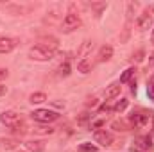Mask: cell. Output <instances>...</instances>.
I'll return each instance as SVG.
<instances>
[{
  "label": "cell",
  "mask_w": 154,
  "mask_h": 152,
  "mask_svg": "<svg viewBox=\"0 0 154 152\" xmlns=\"http://www.w3.org/2000/svg\"><path fill=\"white\" fill-rule=\"evenodd\" d=\"M118 93H120V84H118V82H116V84H111V86L106 90V99L111 100V99H115Z\"/></svg>",
  "instance_id": "13"
},
{
  "label": "cell",
  "mask_w": 154,
  "mask_h": 152,
  "mask_svg": "<svg viewBox=\"0 0 154 152\" xmlns=\"http://www.w3.org/2000/svg\"><path fill=\"white\" fill-rule=\"evenodd\" d=\"M140 141H142L140 143L142 147H151V138H140Z\"/></svg>",
  "instance_id": "22"
},
{
  "label": "cell",
  "mask_w": 154,
  "mask_h": 152,
  "mask_svg": "<svg viewBox=\"0 0 154 152\" xmlns=\"http://www.w3.org/2000/svg\"><path fill=\"white\" fill-rule=\"evenodd\" d=\"M143 56H145V52H143V50H138V52L133 56V59H134L136 63H140V61H143Z\"/></svg>",
  "instance_id": "21"
},
{
  "label": "cell",
  "mask_w": 154,
  "mask_h": 152,
  "mask_svg": "<svg viewBox=\"0 0 154 152\" xmlns=\"http://www.w3.org/2000/svg\"><path fill=\"white\" fill-rule=\"evenodd\" d=\"M154 22V5H149V7H145L143 11H142V14L136 18V27L140 29V31H145V29H149L151 25H152Z\"/></svg>",
  "instance_id": "2"
},
{
  "label": "cell",
  "mask_w": 154,
  "mask_h": 152,
  "mask_svg": "<svg viewBox=\"0 0 154 152\" xmlns=\"http://www.w3.org/2000/svg\"><path fill=\"white\" fill-rule=\"evenodd\" d=\"M113 127H115L116 131H129V125H127L125 122H115Z\"/></svg>",
  "instance_id": "20"
},
{
  "label": "cell",
  "mask_w": 154,
  "mask_h": 152,
  "mask_svg": "<svg viewBox=\"0 0 154 152\" xmlns=\"http://www.w3.org/2000/svg\"><path fill=\"white\" fill-rule=\"evenodd\" d=\"M31 116H32V120L41 122V123H50V122H56L59 118V114L56 111H50V109H36L31 113Z\"/></svg>",
  "instance_id": "4"
},
{
  "label": "cell",
  "mask_w": 154,
  "mask_h": 152,
  "mask_svg": "<svg viewBox=\"0 0 154 152\" xmlns=\"http://www.w3.org/2000/svg\"><path fill=\"white\" fill-rule=\"evenodd\" d=\"M152 38H154V32H152Z\"/></svg>",
  "instance_id": "26"
},
{
  "label": "cell",
  "mask_w": 154,
  "mask_h": 152,
  "mask_svg": "<svg viewBox=\"0 0 154 152\" xmlns=\"http://www.w3.org/2000/svg\"><path fill=\"white\" fill-rule=\"evenodd\" d=\"M5 77H7V70L5 68H0V81H4Z\"/></svg>",
  "instance_id": "23"
},
{
  "label": "cell",
  "mask_w": 154,
  "mask_h": 152,
  "mask_svg": "<svg viewBox=\"0 0 154 152\" xmlns=\"http://www.w3.org/2000/svg\"><path fill=\"white\" fill-rule=\"evenodd\" d=\"M25 147L29 152H41L45 149V143L43 141H29V143H25Z\"/></svg>",
  "instance_id": "12"
},
{
  "label": "cell",
  "mask_w": 154,
  "mask_h": 152,
  "mask_svg": "<svg viewBox=\"0 0 154 152\" xmlns=\"http://www.w3.org/2000/svg\"><path fill=\"white\" fill-rule=\"evenodd\" d=\"M82 25V22H81V18H79V14L75 13H68L65 18H63V23H61V29L65 31V32H72V31H75Z\"/></svg>",
  "instance_id": "5"
},
{
  "label": "cell",
  "mask_w": 154,
  "mask_h": 152,
  "mask_svg": "<svg viewBox=\"0 0 154 152\" xmlns=\"http://www.w3.org/2000/svg\"><path fill=\"white\" fill-rule=\"evenodd\" d=\"M111 57H113V47H109V45H102L100 50H99L97 61H99V63H104V61H109Z\"/></svg>",
  "instance_id": "8"
},
{
  "label": "cell",
  "mask_w": 154,
  "mask_h": 152,
  "mask_svg": "<svg viewBox=\"0 0 154 152\" xmlns=\"http://www.w3.org/2000/svg\"><path fill=\"white\" fill-rule=\"evenodd\" d=\"M129 122H131L134 127H145V125L149 123V116H147V114L133 113V114H131V118H129Z\"/></svg>",
  "instance_id": "9"
},
{
  "label": "cell",
  "mask_w": 154,
  "mask_h": 152,
  "mask_svg": "<svg viewBox=\"0 0 154 152\" xmlns=\"http://www.w3.org/2000/svg\"><path fill=\"white\" fill-rule=\"evenodd\" d=\"M91 48H93V43H91L90 39H86V41H82V43H81V47L77 48V57H81V59H84V57H88V54L91 52Z\"/></svg>",
  "instance_id": "10"
},
{
  "label": "cell",
  "mask_w": 154,
  "mask_h": 152,
  "mask_svg": "<svg viewBox=\"0 0 154 152\" xmlns=\"http://www.w3.org/2000/svg\"><path fill=\"white\" fill-rule=\"evenodd\" d=\"M127 106H129V100H127V99H120L115 106H113V111H116V113H122Z\"/></svg>",
  "instance_id": "15"
},
{
  "label": "cell",
  "mask_w": 154,
  "mask_h": 152,
  "mask_svg": "<svg viewBox=\"0 0 154 152\" xmlns=\"http://www.w3.org/2000/svg\"><path fill=\"white\" fill-rule=\"evenodd\" d=\"M47 100V95L43 93V91H36V93H32L31 97H29V102L31 104H41V102H45Z\"/></svg>",
  "instance_id": "14"
},
{
  "label": "cell",
  "mask_w": 154,
  "mask_h": 152,
  "mask_svg": "<svg viewBox=\"0 0 154 152\" xmlns=\"http://www.w3.org/2000/svg\"><path fill=\"white\" fill-rule=\"evenodd\" d=\"M151 61H152V63H154V54H152V57H151Z\"/></svg>",
  "instance_id": "25"
},
{
  "label": "cell",
  "mask_w": 154,
  "mask_h": 152,
  "mask_svg": "<svg viewBox=\"0 0 154 152\" xmlns=\"http://www.w3.org/2000/svg\"><path fill=\"white\" fill-rule=\"evenodd\" d=\"M18 47V39L9 36H0V54H9Z\"/></svg>",
  "instance_id": "7"
},
{
  "label": "cell",
  "mask_w": 154,
  "mask_h": 152,
  "mask_svg": "<svg viewBox=\"0 0 154 152\" xmlns=\"http://www.w3.org/2000/svg\"><path fill=\"white\" fill-rule=\"evenodd\" d=\"M68 74H70V65H68V61H66V63H63V65L59 66V75L66 77Z\"/></svg>",
  "instance_id": "18"
},
{
  "label": "cell",
  "mask_w": 154,
  "mask_h": 152,
  "mask_svg": "<svg viewBox=\"0 0 154 152\" xmlns=\"http://www.w3.org/2000/svg\"><path fill=\"white\" fill-rule=\"evenodd\" d=\"M152 123H154V120H152Z\"/></svg>",
  "instance_id": "27"
},
{
  "label": "cell",
  "mask_w": 154,
  "mask_h": 152,
  "mask_svg": "<svg viewBox=\"0 0 154 152\" xmlns=\"http://www.w3.org/2000/svg\"><path fill=\"white\" fill-rule=\"evenodd\" d=\"M5 93H7V88L0 84V97H2V95H5Z\"/></svg>",
  "instance_id": "24"
},
{
  "label": "cell",
  "mask_w": 154,
  "mask_h": 152,
  "mask_svg": "<svg viewBox=\"0 0 154 152\" xmlns=\"http://www.w3.org/2000/svg\"><path fill=\"white\" fill-rule=\"evenodd\" d=\"M79 150H81V152H95V150H97V147H95V145H91V143H81Z\"/></svg>",
  "instance_id": "17"
},
{
  "label": "cell",
  "mask_w": 154,
  "mask_h": 152,
  "mask_svg": "<svg viewBox=\"0 0 154 152\" xmlns=\"http://www.w3.org/2000/svg\"><path fill=\"white\" fill-rule=\"evenodd\" d=\"M147 95L154 100V75L151 77V81H149V84H147Z\"/></svg>",
  "instance_id": "19"
},
{
  "label": "cell",
  "mask_w": 154,
  "mask_h": 152,
  "mask_svg": "<svg viewBox=\"0 0 154 152\" xmlns=\"http://www.w3.org/2000/svg\"><path fill=\"white\" fill-rule=\"evenodd\" d=\"M56 56V50L48 45H34L29 48V57L34 61H50Z\"/></svg>",
  "instance_id": "1"
},
{
  "label": "cell",
  "mask_w": 154,
  "mask_h": 152,
  "mask_svg": "<svg viewBox=\"0 0 154 152\" xmlns=\"http://www.w3.org/2000/svg\"><path fill=\"white\" fill-rule=\"evenodd\" d=\"M91 68H93V63H91V59H88V57H84V59H81V61L77 63V70H79L81 74H88V72H91Z\"/></svg>",
  "instance_id": "11"
},
{
  "label": "cell",
  "mask_w": 154,
  "mask_h": 152,
  "mask_svg": "<svg viewBox=\"0 0 154 152\" xmlns=\"http://www.w3.org/2000/svg\"><path fill=\"white\" fill-rule=\"evenodd\" d=\"M134 72H136L134 68H127V70H125V72H124V74L120 75V82H127V81H129L131 77L134 75Z\"/></svg>",
  "instance_id": "16"
},
{
  "label": "cell",
  "mask_w": 154,
  "mask_h": 152,
  "mask_svg": "<svg viewBox=\"0 0 154 152\" xmlns=\"http://www.w3.org/2000/svg\"><path fill=\"white\" fill-rule=\"evenodd\" d=\"M93 140H95L97 143H100L102 147H109V145H113V134L108 132L106 129L95 131V132H93Z\"/></svg>",
  "instance_id": "6"
},
{
  "label": "cell",
  "mask_w": 154,
  "mask_h": 152,
  "mask_svg": "<svg viewBox=\"0 0 154 152\" xmlns=\"http://www.w3.org/2000/svg\"><path fill=\"white\" fill-rule=\"evenodd\" d=\"M0 122H2L5 127H9V129H18V127H22V116L18 113H14V111H4V113L0 114Z\"/></svg>",
  "instance_id": "3"
}]
</instances>
